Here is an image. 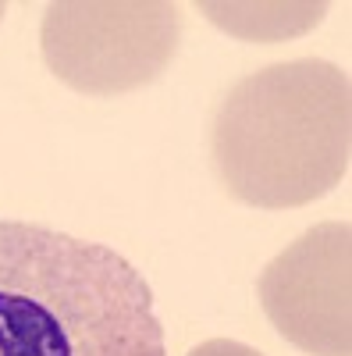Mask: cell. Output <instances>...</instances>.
Listing matches in <instances>:
<instances>
[{
  "instance_id": "4",
  "label": "cell",
  "mask_w": 352,
  "mask_h": 356,
  "mask_svg": "<svg viewBox=\"0 0 352 356\" xmlns=\"http://www.w3.org/2000/svg\"><path fill=\"white\" fill-rule=\"evenodd\" d=\"M274 328L310 356H352V228L324 221L285 246L256 282Z\"/></svg>"
},
{
  "instance_id": "2",
  "label": "cell",
  "mask_w": 352,
  "mask_h": 356,
  "mask_svg": "<svg viewBox=\"0 0 352 356\" xmlns=\"http://www.w3.org/2000/svg\"><path fill=\"white\" fill-rule=\"evenodd\" d=\"M349 72L299 57L239 79L214 111L210 161L221 186L260 211L328 196L349 175Z\"/></svg>"
},
{
  "instance_id": "6",
  "label": "cell",
  "mask_w": 352,
  "mask_h": 356,
  "mask_svg": "<svg viewBox=\"0 0 352 356\" xmlns=\"http://www.w3.org/2000/svg\"><path fill=\"white\" fill-rule=\"evenodd\" d=\"M189 356H263V353H256L246 342H235V339H207L196 349H189Z\"/></svg>"
},
{
  "instance_id": "1",
  "label": "cell",
  "mask_w": 352,
  "mask_h": 356,
  "mask_svg": "<svg viewBox=\"0 0 352 356\" xmlns=\"http://www.w3.org/2000/svg\"><path fill=\"white\" fill-rule=\"evenodd\" d=\"M0 356H167L150 282L103 243L0 218Z\"/></svg>"
},
{
  "instance_id": "7",
  "label": "cell",
  "mask_w": 352,
  "mask_h": 356,
  "mask_svg": "<svg viewBox=\"0 0 352 356\" xmlns=\"http://www.w3.org/2000/svg\"><path fill=\"white\" fill-rule=\"evenodd\" d=\"M4 11H8V4H4V0H0V18H4Z\"/></svg>"
},
{
  "instance_id": "3",
  "label": "cell",
  "mask_w": 352,
  "mask_h": 356,
  "mask_svg": "<svg viewBox=\"0 0 352 356\" xmlns=\"http://www.w3.org/2000/svg\"><path fill=\"white\" fill-rule=\"evenodd\" d=\"M182 43L167 0H57L40 25L47 68L85 97H117L164 75Z\"/></svg>"
},
{
  "instance_id": "5",
  "label": "cell",
  "mask_w": 352,
  "mask_h": 356,
  "mask_svg": "<svg viewBox=\"0 0 352 356\" xmlns=\"http://www.w3.org/2000/svg\"><path fill=\"white\" fill-rule=\"evenodd\" d=\"M196 8L217 29L249 43L253 40L274 43V40L303 36L328 15V4H210V0H203Z\"/></svg>"
}]
</instances>
